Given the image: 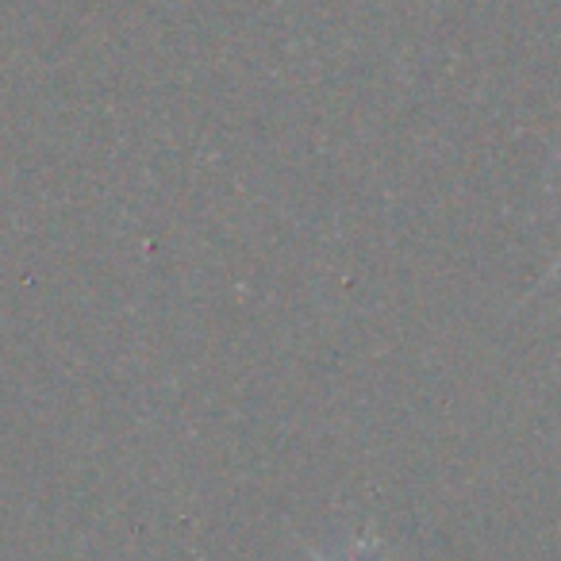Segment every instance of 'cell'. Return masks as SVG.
Listing matches in <instances>:
<instances>
[{
  "instance_id": "cell-1",
  "label": "cell",
  "mask_w": 561,
  "mask_h": 561,
  "mask_svg": "<svg viewBox=\"0 0 561 561\" xmlns=\"http://www.w3.org/2000/svg\"><path fill=\"white\" fill-rule=\"evenodd\" d=\"M316 561H328V558H323V553H316ZM346 561H381V542H377L374 535H362L358 546L346 553Z\"/></svg>"
},
{
  "instance_id": "cell-2",
  "label": "cell",
  "mask_w": 561,
  "mask_h": 561,
  "mask_svg": "<svg viewBox=\"0 0 561 561\" xmlns=\"http://www.w3.org/2000/svg\"><path fill=\"white\" fill-rule=\"evenodd\" d=\"M558 270H561V262H558Z\"/></svg>"
}]
</instances>
